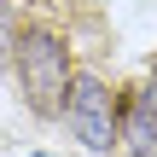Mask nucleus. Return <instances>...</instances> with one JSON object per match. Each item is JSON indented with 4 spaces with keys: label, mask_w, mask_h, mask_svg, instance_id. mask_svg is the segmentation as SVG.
Returning <instances> with one entry per match:
<instances>
[{
    "label": "nucleus",
    "mask_w": 157,
    "mask_h": 157,
    "mask_svg": "<svg viewBox=\"0 0 157 157\" xmlns=\"http://www.w3.org/2000/svg\"><path fill=\"white\" fill-rule=\"evenodd\" d=\"M70 47L52 35V29H29L17 41V82H23V99L35 117H58L64 99H70Z\"/></svg>",
    "instance_id": "obj_1"
},
{
    "label": "nucleus",
    "mask_w": 157,
    "mask_h": 157,
    "mask_svg": "<svg viewBox=\"0 0 157 157\" xmlns=\"http://www.w3.org/2000/svg\"><path fill=\"white\" fill-rule=\"evenodd\" d=\"M64 122L76 128V140H82L87 151H111V146H117V93H111L99 76H70Z\"/></svg>",
    "instance_id": "obj_2"
},
{
    "label": "nucleus",
    "mask_w": 157,
    "mask_h": 157,
    "mask_svg": "<svg viewBox=\"0 0 157 157\" xmlns=\"http://www.w3.org/2000/svg\"><path fill=\"white\" fill-rule=\"evenodd\" d=\"M117 140L128 146V157H157V111L146 99H122V128Z\"/></svg>",
    "instance_id": "obj_3"
},
{
    "label": "nucleus",
    "mask_w": 157,
    "mask_h": 157,
    "mask_svg": "<svg viewBox=\"0 0 157 157\" xmlns=\"http://www.w3.org/2000/svg\"><path fill=\"white\" fill-rule=\"evenodd\" d=\"M146 105L157 111V64H151V87H146Z\"/></svg>",
    "instance_id": "obj_4"
}]
</instances>
